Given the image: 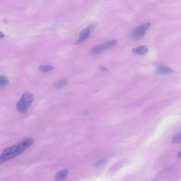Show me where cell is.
I'll use <instances>...</instances> for the list:
<instances>
[{"mask_svg": "<svg viewBox=\"0 0 181 181\" xmlns=\"http://www.w3.org/2000/svg\"><path fill=\"white\" fill-rule=\"evenodd\" d=\"M156 73L161 75H168L172 73V70L169 67L159 66L156 68Z\"/></svg>", "mask_w": 181, "mask_h": 181, "instance_id": "cell-7", "label": "cell"}, {"mask_svg": "<svg viewBox=\"0 0 181 181\" xmlns=\"http://www.w3.org/2000/svg\"><path fill=\"white\" fill-rule=\"evenodd\" d=\"M90 33L88 27L82 30L80 33L79 39L75 42V45H78L82 43L84 41L88 38Z\"/></svg>", "mask_w": 181, "mask_h": 181, "instance_id": "cell-5", "label": "cell"}, {"mask_svg": "<svg viewBox=\"0 0 181 181\" xmlns=\"http://www.w3.org/2000/svg\"><path fill=\"white\" fill-rule=\"evenodd\" d=\"M99 69L100 70L102 71H107L108 70V68L104 65H101L99 67Z\"/></svg>", "mask_w": 181, "mask_h": 181, "instance_id": "cell-14", "label": "cell"}, {"mask_svg": "<svg viewBox=\"0 0 181 181\" xmlns=\"http://www.w3.org/2000/svg\"><path fill=\"white\" fill-rule=\"evenodd\" d=\"M181 157V152L178 153V158H180Z\"/></svg>", "mask_w": 181, "mask_h": 181, "instance_id": "cell-16", "label": "cell"}, {"mask_svg": "<svg viewBox=\"0 0 181 181\" xmlns=\"http://www.w3.org/2000/svg\"><path fill=\"white\" fill-rule=\"evenodd\" d=\"M172 143H180L181 141V133H179L174 137L172 140Z\"/></svg>", "mask_w": 181, "mask_h": 181, "instance_id": "cell-12", "label": "cell"}, {"mask_svg": "<svg viewBox=\"0 0 181 181\" xmlns=\"http://www.w3.org/2000/svg\"><path fill=\"white\" fill-rule=\"evenodd\" d=\"M9 83V80L5 76H0V89L4 88Z\"/></svg>", "mask_w": 181, "mask_h": 181, "instance_id": "cell-11", "label": "cell"}, {"mask_svg": "<svg viewBox=\"0 0 181 181\" xmlns=\"http://www.w3.org/2000/svg\"><path fill=\"white\" fill-rule=\"evenodd\" d=\"M149 49L147 46H141L133 49L132 52L136 55H146Z\"/></svg>", "mask_w": 181, "mask_h": 181, "instance_id": "cell-6", "label": "cell"}, {"mask_svg": "<svg viewBox=\"0 0 181 181\" xmlns=\"http://www.w3.org/2000/svg\"><path fill=\"white\" fill-rule=\"evenodd\" d=\"M69 173L68 169H66L58 172L56 174L55 179L56 180H63L67 177Z\"/></svg>", "mask_w": 181, "mask_h": 181, "instance_id": "cell-8", "label": "cell"}, {"mask_svg": "<svg viewBox=\"0 0 181 181\" xmlns=\"http://www.w3.org/2000/svg\"><path fill=\"white\" fill-rule=\"evenodd\" d=\"M68 83V80L63 79L58 81L54 84V86L56 88H61L66 85Z\"/></svg>", "mask_w": 181, "mask_h": 181, "instance_id": "cell-9", "label": "cell"}, {"mask_svg": "<svg viewBox=\"0 0 181 181\" xmlns=\"http://www.w3.org/2000/svg\"><path fill=\"white\" fill-rule=\"evenodd\" d=\"M34 97L30 92H27L22 95L16 106L17 111L21 113H25L33 101Z\"/></svg>", "mask_w": 181, "mask_h": 181, "instance_id": "cell-2", "label": "cell"}, {"mask_svg": "<svg viewBox=\"0 0 181 181\" xmlns=\"http://www.w3.org/2000/svg\"><path fill=\"white\" fill-rule=\"evenodd\" d=\"M4 34L2 32H0V38H4L5 37Z\"/></svg>", "mask_w": 181, "mask_h": 181, "instance_id": "cell-15", "label": "cell"}, {"mask_svg": "<svg viewBox=\"0 0 181 181\" xmlns=\"http://www.w3.org/2000/svg\"><path fill=\"white\" fill-rule=\"evenodd\" d=\"M54 67L52 65H41L39 67V70L41 72H46L53 70Z\"/></svg>", "mask_w": 181, "mask_h": 181, "instance_id": "cell-10", "label": "cell"}, {"mask_svg": "<svg viewBox=\"0 0 181 181\" xmlns=\"http://www.w3.org/2000/svg\"><path fill=\"white\" fill-rule=\"evenodd\" d=\"M106 158L101 159H100V160L97 161V162H96V163L95 164V166H101L103 164H104V162H106Z\"/></svg>", "mask_w": 181, "mask_h": 181, "instance_id": "cell-13", "label": "cell"}, {"mask_svg": "<svg viewBox=\"0 0 181 181\" xmlns=\"http://www.w3.org/2000/svg\"><path fill=\"white\" fill-rule=\"evenodd\" d=\"M34 140L28 138L23 139L19 144L6 149L0 155V164L22 153L33 144Z\"/></svg>", "mask_w": 181, "mask_h": 181, "instance_id": "cell-1", "label": "cell"}, {"mask_svg": "<svg viewBox=\"0 0 181 181\" xmlns=\"http://www.w3.org/2000/svg\"><path fill=\"white\" fill-rule=\"evenodd\" d=\"M117 41L116 40H112L104 43L100 45L94 47L90 51V54L92 55H96L103 53L105 51L108 50L116 45Z\"/></svg>", "mask_w": 181, "mask_h": 181, "instance_id": "cell-4", "label": "cell"}, {"mask_svg": "<svg viewBox=\"0 0 181 181\" xmlns=\"http://www.w3.org/2000/svg\"><path fill=\"white\" fill-rule=\"evenodd\" d=\"M151 25V22H146L136 27L131 33V37L135 40H139L143 37Z\"/></svg>", "mask_w": 181, "mask_h": 181, "instance_id": "cell-3", "label": "cell"}]
</instances>
